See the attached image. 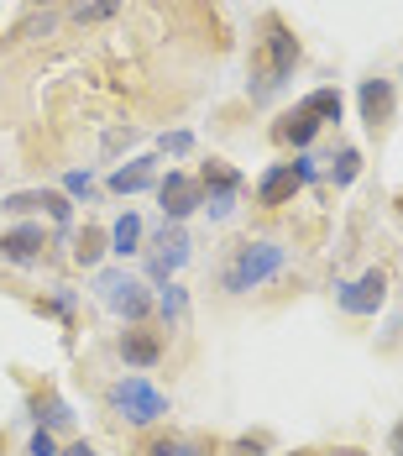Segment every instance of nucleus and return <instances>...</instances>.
<instances>
[{
    "instance_id": "31",
    "label": "nucleus",
    "mask_w": 403,
    "mask_h": 456,
    "mask_svg": "<svg viewBox=\"0 0 403 456\" xmlns=\"http://www.w3.org/2000/svg\"><path fill=\"white\" fill-rule=\"evenodd\" d=\"M294 174H299V183L325 179V174H319V158H314V152H299V158H294Z\"/></svg>"
},
{
    "instance_id": "32",
    "label": "nucleus",
    "mask_w": 403,
    "mask_h": 456,
    "mask_svg": "<svg viewBox=\"0 0 403 456\" xmlns=\"http://www.w3.org/2000/svg\"><path fill=\"white\" fill-rule=\"evenodd\" d=\"M388 452H393V456H403V419L393 425V436H388Z\"/></svg>"
},
{
    "instance_id": "34",
    "label": "nucleus",
    "mask_w": 403,
    "mask_h": 456,
    "mask_svg": "<svg viewBox=\"0 0 403 456\" xmlns=\"http://www.w3.org/2000/svg\"><path fill=\"white\" fill-rule=\"evenodd\" d=\"M32 5H58V0H32Z\"/></svg>"
},
{
    "instance_id": "2",
    "label": "nucleus",
    "mask_w": 403,
    "mask_h": 456,
    "mask_svg": "<svg viewBox=\"0 0 403 456\" xmlns=\"http://www.w3.org/2000/svg\"><path fill=\"white\" fill-rule=\"evenodd\" d=\"M288 268V247L283 241H241L236 252H230V263L221 268V289L230 299H241V294H252V289H262L272 278Z\"/></svg>"
},
{
    "instance_id": "21",
    "label": "nucleus",
    "mask_w": 403,
    "mask_h": 456,
    "mask_svg": "<svg viewBox=\"0 0 403 456\" xmlns=\"http://www.w3.org/2000/svg\"><path fill=\"white\" fill-rule=\"evenodd\" d=\"M147 456H210V446H199L189 436H157V441H147Z\"/></svg>"
},
{
    "instance_id": "1",
    "label": "nucleus",
    "mask_w": 403,
    "mask_h": 456,
    "mask_svg": "<svg viewBox=\"0 0 403 456\" xmlns=\"http://www.w3.org/2000/svg\"><path fill=\"white\" fill-rule=\"evenodd\" d=\"M257 47H252V69H246V94H252V105H268L278 94L288 90V79H294V69H299V58H304V47L294 37V27L268 11L262 21H257Z\"/></svg>"
},
{
    "instance_id": "23",
    "label": "nucleus",
    "mask_w": 403,
    "mask_h": 456,
    "mask_svg": "<svg viewBox=\"0 0 403 456\" xmlns=\"http://www.w3.org/2000/svg\"><path fill=\"white\" fill-rule=\"evenodd\" d=\"M121 5H126V0H79V5H74V21H79V27H100V21H110Z\"/></svg>"
},
{
    "instance_id": "24",
    "label": "nucleus",
    "mask_w": 403,
    "mask_h": 456,
    "mask_svg": "<svg viewBox=\"0 0 403 456\" xmlns=\"http://www.w3.org/2000/svg\"><path fill=\"white\" fill-rule=\"evenodd\" d=\"M63 194L69 200H94V174L90 168H69L63 174Z\"/></svg>"
},
{
    "instance_id": "8",
    "label": "nucleus",
    "mask_w": 403,
    "mask_h": 456,
    "mask_svg": "<svg viewBox=\"0 0 403 456\" xmlns=\"http://www.w3.org/2000/svg\"><path fill=\"white\" fill-rule=\"evenodd\" d=\"M43 252H47L43 221H16V226L0 231V263H11V268H32V263H43Z\"/></svg>"
},
{
    "instance_id": "29",
    "label": "nucleus",
    "mask_w": 403,
    "mask_h": 456,
    "mask_svg": "<svg viewBox=\"0 0 403 456\" xmlns=\"http://www.w3.org/2000/svg\"><path fill=\"white\" fill-rule=\"evenodd\" d=\"M43 310H52V315H74V310H79V294H74V289H52V299H47Z\"/></svg>"
},
{
    "instance_id": "9",
    "label": "nucleus",
    "mask_w": 403,
    "mask_h": 456,
    "mask_svg": "<svg viewBox=\"0 0 403 456\" xmlns=\"http://www.w3.org/2000/svg\"><path fill=\"white\" fill-rule=\"evenodd\" d=\"M116 352H121V362L132 367V372H152V367L163 362V336L147 330V325H126L121 341H116Z\"/></svg>"
},
{
    "instance_id": "20",
    "label": "nucleus",
    "mask_w": 403,
    "mask_h": 456,
    "mask_svg": "<svg viewBox=\"0 0 403 456\" xmlns=\"http://www.w3.org/2000/svg\"><path fill=\"white\" fill-rule=\"evenodd\" d=\"M361 174V152L357 147H341L335 158H330V168H325V183H335V189H351Z\"/></svg>"
},
{
    "instance_id": "5",
    "label": "nucleus",
    "mask_w": 403,
    "mask_h": 456,
    "mask_svg": "<svg viewBox=\"0 0 403 456\" xmlns=\"http://www.w3.org/2000/svg\"><path fill=\"white\" fill-rule=\"evenodd\" d=\"M157 205H163V221L183 226L189 216H199V210H205V189H199V179H194V174L168 168V174L157 179Z\"/></svg>"
},
{
    "instance_id": "16",
    "label": "nucleus",
    "mask_w": 403,
    "mask_h": 456,
    "mask_svg": "<svg viewBox=\"0 0 403 456\" xmlns=\"http://www.w3.org/2000/svg\"><path fill=\"white\" fill-rule=\"evenodd\" d=\"M141 236H147V226H141L136 210L116 216V226H110V252H116V257H136V252H141Z\"/></svg>"
},
{
    "instance_id": "18",
    "label": "nucleus",
    "mask_w": 403,
    "mask_h": 456,
    "mask_svg": "<svg viewBox=\"0 0 403 456\" xmlns=\"http://www.w3.org/2000/svg\"><path fill=\"white\" fill-rule=\"evenodd\" d=\"M299 105L310 110V116L319 121V126H330V121H341V110H346V100H341V90H335V85H319V90H310L304 100H299Z\"/></svg>"
},
{
    "instance_id": "12",
    "label": "nucleus",
    "mask_w": 403,
    "mask_h": 456,
    "mask_svg": "<svg viewBox=\"0 0 403 456\" xmlns=\"http://www.w3.org/2000/svg\"><path fill=\"white\" fill-rule=\"evenodd\" d=\"M299 189H304V183L294 174V163H272L268 174L257 179V205H262V210H283V205H294Z\"/></svg>"
},
{
    "instance_id": "26",
    "label": "nucleus",
    "mask_w": 403,
    "mask_h": 456,
    "mask_svg": "<svg viewBox=\"0 0 403 456\" xmlns=\"http://www.w3.org/2000/svg\"><path fill=\"white\" fill-rule=\"evenodd\" d=\"M236 205H241V194H215V200H205V216H210V221H230Z\"/></svg>"
},
{
    "instance_id": "6",
    "label": "nucleus",
    "mask_w": 403,
    "mask_h": 456,
    "mask_svg": "<svg viewBox=\"0 0 403 456\" xmlns=\"http://www.w3.org/2000/svg\"><path fill=\"white\" fill-rule=\"evenodd\" d=\"M335 305H341V315H357V320L377 315L388 305V268H367L351 283H335Z\"/></svg>"
},
{
    "instance_id": "7",
    "label": "nucleus",
    "mask_w": 403,
    "mask_h": 456,
    "mask_svg": "<svg viewBox=\"0 0 403 456\" xmlns=\"http://www.w3.org/2000/svg\"><path fill=\"white\" fill-rule=\"evenodd\" d=\"M189 247H194V241H189V231L168 221V226L152 236V252H147V278H152V283H173V273L189 263Z\"/></svg>"
},
{
    "instance_id": "28",
    "label": "nucleus",
    "mask_w": 403,
    "mask_h": 456,
    "mask_svg": "<svg viewBox=\"0 0 403 456\" xmlns=\"http://www.w3.org/2000/svg\"><path fill=\"white\" fill-rule=\"evenodd\" d=\"M47 216H52L58 226H69V221H74V200H69L63 189H52V194H47Z\"/></svg>"
},
{
    "instance_id": "3",
    "label": "nucleus",
    "mask_w": 403,
    "mask_h": 456,
    "mask_svg": "<svg viewBox=\"0 0 403 456\" xmlns=\"http://www.w3.org/2000/svg\"><path fill=\"white\" fill-rule=\"evenodd\" d=\"M105 404H110V414H116V419H126V425H136V430L157 425L163 414L173 410V404H168V394H163L152 378H141V372L116 378V383L105 388Z\"/></svg>"
},
{
    "instance_id": "14",
    "label": "nucleus",
    "mask_w": 403,
    "mask_h": 456,
    "mask_svg": "<svg viewBox=\"0 0 403 456\" xmlns=\"http://www.w3.org/2000/svg\"><path fill=\"white\" fill-rule=\"evenodd\" d=\"M194 179H199V189H205V200H215V194H241V189H246L241 168H230L225 158H205Z\"/></svg>"
},
{
    "instance_id": "27",
    "label": "nucleus",
    "mask_w": 403,
    "mask_h": 456,
    "mask_svg": "<svg viewBox=\"0 0 403 456\" xmlns=\"http://www.w3.org/2000/svg\"><path fill=\"white\" fill-rule=\"evenodd\" d=\"M157 147H163L168 158H183V152H194V132H163Z\"/></svg>"
},
{
    "instance_id": "4",
    "label": "nucleus",
    "mask_w": 403,
    "mask_h": 456,
    "mask_svg": "<svg viewBox=\"0 0 403 456\" xmlns=\"http://www.w3.org/2000/svg\"><path fill=\"white\" fill-rule=\"evenodd\" d=\"M94 299H100L110 315H121L126 325H147V315L157 310V299L147 294V283H136V278L121 273V268L94 273Z\"/></svg>"
},
{
    "instance_id": "22",
    "label": "nucleus",
    "mask_w": 403,
    "mask_h": 456,
    "mask_svg": "<svg viewBox=\"0 0 403 456\" xmlns=\"http://www.w3.org/2000/svg\"><path fill=\"white\" fill-rule=\"evenodd\" d=\"M47 194H52V189H21V194H5L0 210H5V216H32V210H47Z\"/></svg>"
},
{
    "instance_id": "10",
    "label": "nucleus",
    "mask_w": 403,
    "mask_h": 456,
    "mask_svg": "<svg viewBox=\"0 0 403 456\" xmlns=\"http://www.w3.org/2000/svg\"><path fill=\"white\" fill-rule=\"evenodd\" d=\"M357 105H361V121H367L372 132H377V126H388V121H393V110H399V90H393V79H361Z\"/></svg>"
},
{
    "instance_id": "35",
    "label": "nucleus",
    "mask_w": 403,
    "mask_h": 456,
    "mask_svg": "<svg viewBox=\"0 0 403 456\" xmlns=\"http://www.w3.org/2000/svg\"><path fill=\"white\" fill-rule=\"evenodd\" d=\"M299 456H310V452H299Z\"/></svg>"
},
{
    "instance_id": "33",
    "label": "nucleus",
    "mask_w": 403,
    "mask_h": 456,
    "mask_svg": "<svg viewBox=\"0 0 403 456\" xmlns=\"http://www.w3.org/2000/svg\"><path fill=\"white\" fill-rule=\"evenodd\" d=\"M63 456H94V446H90V441H74V446H69Z\"/></svg>"
},
{
    "instance_id": "15",
    "label": "nucleus",
    "mask_w": 403,
    "mask_h": 456,
    "mask_svg": "<svg viewBox=\"0 0 403 456\" xmlns=\"http://www.w3.org/2000/svg\"><path fill=\"white\" fill-rule=\"evenodd\" d=\"M32 419H37V430H69L74 425V410H69V399L63 394H52V388H43V394H32Z\"/></svg>"
},
{
    "instance_id": "30",
    "label": "nucleus",
    "mask_w": 403,
    "mask_h": 456,
    "mask_svg": "<svg viewBox=\"0 0 403 456\" xmlns=\"http://www.w3.org/2000/svg\"><path fill=\"white\" fill-rule=\"evenodd\" d=\"M27 456H63V452H58L52 430H32V441H27Z\"/></svg>"
},
{
    "instance_id": "19",
    "label": "nucleus",
    "mask_w": 403,
    "mask_h": 456,
    "mask_svg": "<svg viewBox=\"0 0 403 456\" xmlns=\"http://www.w3.org/2000/svg\"><path fill=\"white\" fill-rule=\"evenodd\" d=\"M157 315L168 330H183L189 325V289L183 283H163V294H157Z\"/></svg>"
},
{
    "instance_id": "17",
    "label": "nucleus",
    "mask_w": 403,
    "mask_h": 456,
    "mask_svg": "<svg viewBox=\"0 0 403 456\" xmlns=\"http://www.w3.org/2000/svg\"><path fill=\"white\" fill-rule=\"evenodd\" d=\"M110 252V231H100V226H85L79 236H74V263L85 268V273H94L100 268V257Z\"/></svg>"
},
{
    "instance_id": "25",
    "label": "nucleus",
    "mask_w": 403,
    "mask_h": 456,
    "mask_svg": "<svg viewBox=\"0 0 403 456\" xmlns=\"http://www.w3.org/2000/svg\"><path fill=\"white\" fill-rule=\"evenodd\" d=\"M272 452V436L268 430H257V436H241V441H230V456H268Z\"/></svg>"
},
{
    "instance_id": "11",
    "label": "nucleus",
    "mask_w": 403,
    "mask_h": 456,
    "mask_svg": "<svg viewBox=\"0 0 403 456\" xmlns=\"http://www.w3.org/2000/svg\"><path fill=\"white\" fill-rule=\"evenodd\" d=\"M319 132H325V126L314 121V116L304 110V105L283 110V116L272 121V142H278V147H294V152H310V142L319 137Z\"/></svg>"
},
{
    "instance_id": "13",
    "label": "nucleus",
    "mask_w": 403,
    "mask_h": 456,
    "mask_svg": "<svg viewBox=\"0 0 403 456\" xmlns=\"http://www.w3.org/2000/svg\"><path fill=\"white\" fill-rule=\"evenodd\" d=\"M110 194H141V189H157V158H132L121 163L110 179H105Z\"/></svg>"
}]
</instances>
